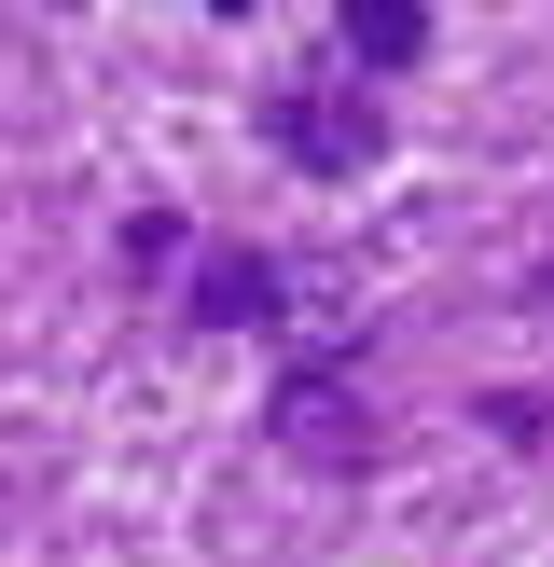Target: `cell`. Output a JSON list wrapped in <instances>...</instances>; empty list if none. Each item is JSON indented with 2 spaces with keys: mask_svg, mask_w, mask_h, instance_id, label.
Instances as JSON below:
<instances>
[{
  "mask_svg": "<svg viewBox=\"0 0 554 567\" xmlns=\"http://www.w3.org/2000/svg\"><path fill=\"white\" fill-rule=\"evenodd\" d=\"M181 319H208V332H291V277H277V249H194Z\"/></svg>",
  "mask_w": 554,
  "mask_h": 567,
  "instance_id": "obj_3",
  "label": "cell"
},
{
  "mask_svg": "<svg viewBox=\"0 0 554 567\" xmlns=\"http://www.w3.org/2000/svg\"><path fill=\"white\" fill-rule=\"evenodd\" d=\"M249 125H264V153L305 166V181L388 166V97H360V83H332V70H277L264 97H249Z\"/></svg>",
  "mask_w": 554,
  "mask_h": 567,
  "instance_id": "obj_1",
  "label": "cell"
},
{
  "mask_svg": "<svg viewBox=\"0 0 554 567\" xmlns=\"http://www.w3.org/2000/svg\"><path fill=\"white\" fill-rule=\"evenodd\" d=\"M166 264H181V221H166V208H125V277H166Z\"/></svg>",
  "mask_w": 554,
  "mask_h": 567,
  "instance_id": "obj_5",
  "label": "cell"
},
{
  "mask_svg": "<svg viewBox=\"0 0 554 567\" xmlns=\"http://www.w3.org/2000/svg\"><path fill=\"white\" fill-rule=\"evenodd\" d=\"M264 430H277L291 471H332V485H360V471L388 457V415H375V388H360L347 360H291V374L264 388Z\"/></svg>",
  "mask_w": 554,
  "mask_h": 567,
  "instance_id": "obj_2",
  "label": "cell"
},
{
  "mask_svg": "<svg viewBox=\"0 0 554 567\" xmlns=\"http://www.w3.org/2000/svg\"><path fill=\"white\" fill-rule=\"evenodd\" d=\"M332 42H347V70H416V55H430V14H416V0H347Z\"/></svg>",
  "mask_w": 554,
  "mask_h": 567,
  "instance_id": "obj_4",
  "label": "cell"
}]
</instances>
